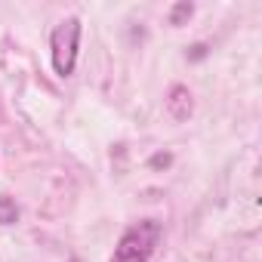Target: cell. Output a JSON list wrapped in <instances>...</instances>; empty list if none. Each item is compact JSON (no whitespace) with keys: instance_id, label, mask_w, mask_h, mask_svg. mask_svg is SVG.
Segmentation results:
<instances>
[{"instance_id":"6da1fadb","label":"cell","mask_w":262,"mask_h":262,"mask_svg":"<svg viewBox=\"0 0 262 262\" xmlns=\"http://www.w3.org/2000/svg\"><path fill=\"white\" fill-rule=\"evenodd\" d=\"M158 241H161V225L155 219L136 222V225H129L120 234L111 262H148L155 247H158Z\"/></svg>"},{"instance_id":"7a4b0ae2","label":"cell","mask_w":262,"mask_h":262,"mask_svg":"<svg viewBox=\"0 0 262 262\" xmlns=\"http://www.w3.org/2000/svg\"><path fill=\"white\" fill-rule=\"evenodd\" d=\"M77 50H80V19L68 16L62 19L53 34H50V53H53V68L59 77H71L77 65Z\"/></svg>"},{"instance_id":"3957f363","label":"cell","mask_w":262,"mask_h":262,"mask_svg":"<svg viewBox=\"0 0 262 262\" xmlns=\"http://www.w3.org/2000/svg\"><path fill=\"white\" fill-rule=\"evenodd\" d=\"M191 108H194V102H191L188 86H173L170 96H167V111H170V117H173V120H188V117H191Z\"/></svg>"},{"instance_id":"277c9868","label":"cell","mask_w":262,"mask_h":262,"mask_svg":"<svg viewBox=\"0 0 262 262\" xmlns=\"http://www.w3.org/2000/svg\"><path fill=\"white\" fill-rule=\"evenodd\" d=\"M19 222V204L7 194H0V225H16Z\"/></svg>"},{"instance_id":"5b68a950","label":"cell","mask_w":262,"mask_h":262,"mask_svg":"<svg viewBox=\"0 0 262 262\" xmlns=\"http://www.w3.org/2000/svg\"><path fill=\"white\" fill-rule=\"evenodd\" d=\"M191 13H194V4H176L173 7V13H170V25H182L185 19H191Z\"/></svg>"}]
</instances>
